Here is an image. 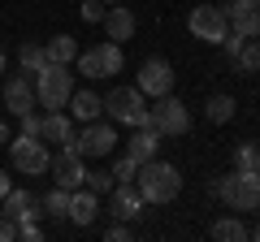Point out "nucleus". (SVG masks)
Wrapping results in <instances>:
<instances>
[{
	"instance_id": "f8f14e48",
	"label": "nucleus",
	"mask_w": 260,
	"mask_h": 242,
	"mask_svg": "<svg viewBox=\"0 0 260 242\" xmlns=\"http://www.w3.org/2000/svg\"><path fill=\"white\" fill-rule=\"evenodd\" d=\"M109 195H113V221H126V225H130V221H139L143 208H148L135 182H113Z\"/></svg>"
},
{
	"instance_id": "423d86ee",
	"label": "nucleus",
	"mask_w": 260,
	"mask_h": 242,
	"mask_svg": "<svg viewBox=\"0 0 260 242\" xmlns=\"http://www.w3.org/2000/svg\"><path fill=\"white\" fill-rule=\"evenodd\" d=\"M9 165L18 169L22 177H44L48 165H52V151H48V143L35 139V134H18V139H9Z\"/></svg>"
},
{
	"instance_id": "bb28decb",
	"label": "nucleus",
	"mask_w": 260,
	"mask_h": 242,
	"mask_svg": "<svg viewBox=\"0 0 260 242\" xmlns=\"http://www.w3.org/2000/svg\"><path fill=\"white\" fill-rule=\"evenodd\" d=\"M39 208H44L48 216H65V208H70V190H65V186L48 190V195H44V204H39Z\"/></svg>"
},
{
	"instance_id": "9b49d317",
	"label": "nucleus",
	"mask_w": 260,
	"mask_h": 242,
	"mask_svg": "<svg viewBox=\"0 0 260 242\" xmlns=\"http://www.w3.org/2000/svg\"><path fill=\"white\" fill-rule=\"evenodd\" d=\"M48 173H52V182L56 186H65V190H78L87 182V160L78 156L74 147H61L52 156V165H48Z\"/></svg>"
},
{
	"instance_id": "473e14b6",
	"label": "nucleus",
	"mask_w": 260,
	"mask_h": 242,
	"mask_svg": "<svg viewBox=\"0 0 260 242\" xmlns=\"http://www.w3.org/2000/svg\"><path fill=\"white\" fill-rule=\"evenodd\" d=\"M251 147H256V143H239V147H234V169H251Z\"/></svg>"
},
{
	"instance_id": "2eb2a0df",
	"label": "nucleus",
	"mask_w": 260,
	"mask_h": 242,
	"mask_svg": "<svg viewBox=\"0 0 260 242\" xmlns=\"http://www.w3.org/2000/svg\"><path fill=\"white\" fill-rule=\"evenodd\" d=\"M39 139H44V143H61V147H70V143L78 139V121L70 117L65 108L44 112V130H39Z\"/></svg>"
},
{
	"instance_id": "cd10ccee",
	"label": "nucleus",
	"mask_w": 260,
	"mask_h": 242,
	"mask_svg": "<svg viewBox=\"0 0 260 242\" xmlns=\"http://www.w3.org/2000/svg\"><path fill=\"white\" fill-rule=\"evenodd\" d=\"M135 173H139V160L121 151V156L113 160V182H135Z\"/></svg>"
},
{
	"instance_id": "a211bd4d",
	"label": "nucleus",
	"mask_w": 260,
	"mask_h": 242,
	"mask_svg": "<svg viewBox=\"0 0 260 242\" xmlns=\"http://www.w3.org/2000/svg\"><path fill=\"white\" fill-rule=\"evenodd\" d=\"M104 35L113 39V44H126L130 35H135V13L126 9V5H109V13H104Z\"/></svg>"
},
{
	"instance_id": "c9c22d12",
	"label": "nucleus",
	"mask_w": 260,
	"mask_h": 242,
	"mask_svg": "<svg viewBox=\"0 0 260 242\" xmlns=\"http://www.w3.org/2000/svg\"><path fill=\"white\" fill-rule=\"evenodd\" d=\"M9 195V173H5V169H0V199Z\"/></svg>"
},
{
	"instance_id": "39448f33",
	"label": "nucleus",
	"mask_w": 260,
	"mask_h": 242,
	"mask_svg": "<svg viewBox=\"0 0 260 242\" xmlns=\"http://www.w3.org/2000/svg\"><path fill=\"white\" fill-rule=\"evenodd\" d=\"M143 126H152L160 139H182V134L191 130V112H186V104L169 91L148 108V121H143Z\"/></svg>"
},
{
	"instance_id": "412c9836",
	"label": "nucleus",
	"mask_w": 260,
	"mask_h": 242,
	"mask_svg": "<svg viewBox=\"0 0 260 242\" xmlns=\"http://www.w3.org/2000/svg\"><path fill=\"white\" fill-rule=\"evenodd\" d=\"M44 52H48V61H52V65H74V56H78V44L70 35H52L44 44Z\"/></svg>"
},
{
	"instance_id": "20e7f679",
	"label": "nucleus",
	"mask_w": 260,
	"mask_h": 242,
	"mask_svg": "<svg viewBox=\"0 0 260 242\" xmlns=\"http://www.w3.org/2000/svg\"><path fill=\"white\" fill-rule=\"evenodd\" d=\"M104 112H109L113 126H143L148 121V95L139 91V87H113L109 95H104Z\"/></svg>"
},
{
	"instance_id": "a878e982",
	"label": "nucleus",
	"mask_w": 260,
	"mask_h": 242,
	"mask_svg": "<svg viewBox=\"0 0 260 242\" xmlns=\"http://www.w3.org/2000/svg\"><path fill=\"white\" fill-rule=\"evenodd\" d=\"M74 61H78V74H83V78H104V61H100V48H87V52H78Z\"/></svg>"
},
{
	"instance_id": "f03ea898",
	"label": "nucleus",
	"mask_w": 260,
	"mask_h": 242,
	"mask_svg": "<svg viewBox=\"0 0 260 242\" xmlns=\"http://www.w3.org/2000/svg\"><path fill=\"white\" fill-rule=\"evenodd\" d=\"M208 195L221 199L230 212H256L260 208V173L256 169H234L225 177H213L208 182Z\"/></svg>"
},
{
	"instance_id": "c85d7f7f",
	"label": "nucleus",
	"mask_w": 260,
	"mask_h": 242,
	"mask_svg": "<svg viewBox=\"0 0 260 242\" xmlns=\"http://www.w3.org/2000/svg\"><path fill=\"white\" fill-rule=\"evenodd\" d=\"M83 186L95 190V195H109V190H113V173H104V169H95V173H91V169H87V182H83Z\"/></svg>"
},
{
	"instance_id": "e433bc0d",
	"label": "nucleus",
	"mask_w": 260,
	"mask_h": 242,
	"mask_svg": "<svg viewBox=\"0 0 260 242\" xmlns=\"http://www.w3.org/2000/svg\"><path fill=\"white\" fill-rule=\"evenodd\" d=\"M251 169H256V173H260V143H256V147H251Z\"/></svg>"
},
{
	"instance_id": "dca6fc26",
	"label": "nucleus",
	"mask_w": 260,
	"mask_h": 242,
	"mask_svg": "<svg viewBox=\"0 0 260 242\" xmlns=\"http://www.w3.org/2000/svg\"><path fill=\"white\" fill-rule=\"evenodd\" d=\"M95 216H100V195H95V190H87V186L70 190V208H65V221H74L78 229H87Z\"/></svg>"
},
{
	"instance_id": "58836bf2",
	"label": "nucleus",
	"mask_w": 260,
	"mask_h": 242,
	"mask_svg": "<svg viewBox=\"0 0 260 242\" xmlns=\"http://www.w3.org/2000/svg\"><path fill=\"white\" fill-rule=\"evenodd\" d=\"M9 74V61H5V48H0V78Z\"/></svg>"
},
{
	"instance_id": "0eeeda50",
	"label": "nucleus",
	"mask_w": 260,
	"mask_h": 242,
	"mask_svg": "<svg viewBox=\"0 0 260 242\" xmlns=\"http://www.w3.org/2000/svg\"><path fill=\"white\" fill-rule=\"evenodd\" d=\"M117 143H121V139H117V130H113V121H100V117H95V121H87L83 130H78V139L70 143V147H74L83 160H100V156H113Z\"/></svg>"
},
{
	"instance_id": "5701e85b",
	"label": "nucleus",
	"mask_w": 260,
	"mask_h": 242,
	"mask_svg": "<svg viewBox=\"0 0 260 242\" xmlns=\"http://www.w3.org/2000/svg\"><path fill=\"white\" fill-rule=\"evenodd\" d=\"M234 69L239 74H260V39H243L239 56H234Z\"/></svg>"
},
{
	"instance_id": "72a5a7b5",
	"label": "nucleus",
	"mask_w": 260,
	"mask_h": 242,
	"mask_svg": "<svg viewBox=\"0 0 260 242\" xmlns=\"http://www.w3.org/2000/svg\"><path fill=\"white\" fill-rule=\"evenodd\" d=\"M18 238H26V242H39V238H44V229H39L35 221H22V225H18Z\"/></svg>"
},
{
	"instance_id": "a19ab883",
	"label": "nucleus",
	"mask_w": 260,
	"mask_h": 242,
	"mask_svg": "<svg viewBox=\"0 0 260 242\" xmlns=\"http://www.w3.org/2000/svg\"><path fill=\"white\" fill-rule=\"evenodd\" d=\"M104 5H121V0H104Z\"/></svg>"
},
{
	"instance_id": "9d476101",
	"label": "nucleus",
	"mask_w": 260,
	"mask_h": 242,
	"mask_svg": "<svg viewBox=\"0 0 260 242\" xmlns=\"http://www.w3.org/2000/svg\"><path fill=\"white\" fill-rule=\"evenodd\" d=\"M5 112L9 117H22V112H30V108H39V100H35V74H5Z\"/></svg>"
},
{
	"instance_id": "393cba45",
	"label": "nucleus",
	"mask_w": 260,
	"mask_h": 242,
	"mask_svg": "<svg viewBox=\"0 0 260 242\" xmlns=\"http://www.w3.org/2000/svg\"><path fill=\"white\" fill-rule=\"evenodd\" d=\"M18 65L26 69V74H39V69L48 65V52H44V44H22V48H18Z\"/></svg>"
},
{
	"instance_id": "6e6552de",
	"label": "nucleus",
	"mask_w": 260,
	"mask_h": 242,
	"mask_svg": "<svg viewBox=\"0 0 260 242\" xmlns=\"http://www.w3.org/2000/svg\"><path fill=\"white\" fill-rule=\"evenodd\" d=\"M186 30L195 39H204V44H221L230 35V18H225L221 5H195L191 18H186Z\"/></svg>"
},
{
	"instance_id": "c756f323",
	"label": "nucleus",
	"mask_w": 260,
	"mask_h": 242,
	"mask_svg": "<svg viewBox=\"0 0 260 242\" xmlns=\"http://www.w3.org/2000/svg\"><path fill=\"white\" fill-rule=\"evenodd\" d=\"M130 238H135V229H130L126 221H113L109 229H104V242H130Z\"/></svg>"
},
{
	"instance_id": "f704fd0d",
	"label": "nucleus",
	"mask_w": 260,
	"mask_h": 242,
	"mask_svg": "<svg viewBox=\"0 0 260 242\" xmlns=\"http://www.w3.org/2000/svg\"><path fill=\"white\" fill-rule=\"evenodd\" d=\"M13 238H18V221H9L0 212V242H13Z\"/></svg>"
},
{
	"instance_id": "4468645a",
	"label": "nucleus",
	"mask_w": 260,
	"mask_h": 242,
	"mask_svg": "<svg viewBox=\"0 0 260 242\" xmlns=\"http://www.w3.org/2000/svg\"><path fill=\"white\" fill-rule=\"evenodd\" d=\"M0 212L9 216V221H35V216H44V208H39V195L35 190H13L9 186V195L0 199Z\"/></svg>"
},
{
	"instance_id": "f3484780",
	"label": "nucleus",
	"mask_w": 260,
	"mask_h": 242,
	"mask_svg": "<svg viewBox=\"0 0 260 242\" xmlns=\"http://www.w3.org/2000/svg\"><path fill=\"white\" fill-rule=\"evenodd\" d=\"M65 112L78 121V126H87V121H95L104 112V95H95V91H78L74 87V95H70V104H65Z\"/></svg>"
},
{
	"instance_id": "b1692460",
	"label": "nucleus",
	"mask_w": 260,
	"mask_h": 242,
	"mask_svg": "<svg viewBox=\"0 0 260 242\" xmlns=\"http://www.w3.org/2000/svg\"><path fill=\"white\" fill-rule=\"evenodd\" d=\"M95 48H100V61H104V78H113V74H121V69H126V56H121V44L104 39V44H95Z\"/></svg>"
},
{
	"instance_id": "ddd939ff",
	"label": "nucleus",
	"mask_w": 260,
	"mask_h": 242,
	"mask_svg": "<svg viewBox=\"0 0 260 242\" xmlns=\"http://www.w3.org/2000/svg\"><path fill=\"white\" fill-rule=\"evenodd\" d=\"M225 18H230V30H239L243 39H260V0H230Z\"/></svg>"
},
{
	"instance_id": "f257e3e1",
	"label": "nucleus",
	"mask_w": 260,
	"mask_h": 242,
	"mask_svg": "<svg viewBox=\"0 0 260 242\" xmlns=\"http://www.w3.org/2000/svg\"><path fill=\"white\" fill-rule=\"evenodd\" d=\"M135 186H139V195H143V204H152V208H165V204H174L178 195H182V173H178L169 160H143L139 165V173H135Z\"/></svg>"
},
{
	"instance_id": "7c9ffc66",
	"label": "nucleus",
	"mask_w": 260,
	"mask_h": 242,
	"mask_svg": "<svg viewBox=\"0 0 260 242\" xmlns=\"http://www.w3.org/2000/svg\"><path fill=\"white\" fill-rule=\"evenodd\" d=\"M104 13H109L104 0H83V22H104Z\"/></svg>"
},
{
	"instance_id": "4c0bfd02",
	"label": "nucleus",
	"mask_w": 260,
	"mask_h": 242,
	"mask_svg": "<svg viewBox=\"0 0 260 242\" xmlns=\"http://www.w3.org/2000/svg\"><path fill=\"white\" fill-rule=\"evenodd\" d=\"M0 143H5V147H9V126H5V121H0Z\"/></svg>"
},
{
	"instance_id": "1a4fd4ad",
	"label": "nucleus",
	"mask_w": 260,
	"mask_h": 242,
	"mask_svg": "<svg viewBox=\"0 0 260 242\" xmlns=\"http://www.w3.org/2000/svg\"><path fill=\"white\" fill-rule=\"evenodd\" d=\"M139 87L148 100H160V95L174 91V65H169L165 56H143V65H139Z\"/></svg>"
},
{
	"instance_id": "aec40b11",
	"label": "nucleus",
	"mask_w": 260,
	"mask_h": 242,
	"mask_svg": "<svg viewBox=\"0 0 260 242\" xmlns=\"http://www.w3.org/2000/svg\"><path fill=\"white\" fill-rule=\"evenodd\" d=\"M213 238L217 242H247L251 238V225H243L239 216H217V221H213Z\"/></svg>"
},
{
	"instance_id": "6ab92c4d",
	"label": "nucleus",
	"mask_w": 260,
	"mask_h": 242,
	"mask_svg": "<svg viewBox=\"0 0 260 242\" xmlns=\"http://www.w3.org/2000/svg\"><path fill=\"white\" fill-rule=\"evenodd\" d=\"M156 151H160V134L152 130V126H135V139L126 143V156H135L143 165V160H152Z\"/></svg>"
},
{
	"instance_id": "7ed1b4c3",
	"label": "nucleus",
	"mask_w": 260,
	"mask_h": 242,
	"mask_svg": "<svg viewBox=\"0 0 260 242\" xmlns=\"http://www.w3.org/2000/svg\"><path fill=\"white\" fill-rule=\"evenodd\" d=\"M70 95H74V74H70V65H52V61H48L35 74V100L44 104V112H56V108L70 104Z\"/></svg>"
},
{
	"instance_id": "4be33fe9",
	"label": "nucleus",
	"mask_w": 260,
	"mask_h": 242,
	"mask_svg": "<svg viewBox=\"0 0 260 242\" xmlns=\"http://www.w3.org/2000/svg\"><path fill=\"white\" fill-rule=\"evenodd\" d=\"M234 95H225V91H217V95H208V104H204V117L213 121V126H225V121L234 117Z\"/></svg>"
},
{
	"instance_id": "ea45409f",
	"label": "nucleus",
	"mask_w": 260,
	"mask_h": 242,
	"mask_svg": "<svg viewBox=\"0 0 260 242\" xmlns=\"http://www.w3.org/2000/svg\"><path fill=\"white\" fill-rule=\"evenodd\" d=\"M251 238H256V242H260V221H256V225H251Z\"/></svg>"
},
{
	"instance_id": "2f4dec72",
	"label": "nucleus",
	"mask_w": 260,
	"mask_h": 242,
	"mask_svg": "<svg viewBox=\"0 0 260 242\" xmlns=\"http://www.w3.org/2000/svg\"><path fill=\"white\" fill-rule=\"evenodd\" d=\"M22 134H35V139H39V130H44V117H39V112L35 108H30V112H22Z\"/></svg>"
}]
</instances>
